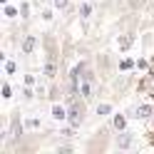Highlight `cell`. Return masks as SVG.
<instances>
[{"mask_svg":"<svg viewBox=\"0 0 154 154\" xmlns=\"http://www.w3.org/2000/svg\"><path fill=\"white\" fill-rule=\"evenodd\" d=\"M5 15H8V17H15V15H17V10H15V8H10V5H8V8H5Z\"/></svg>","mask_w":154,"mask_h":154,"instance_id":"8992f818","label":"cell"},{"mask_svg":"<svg viewBox=\"0 0 154 154\" xmlns=\"http://www.w3.org/2000/svg\"><path fill=\"white\" fill-rule=\"evenodd\" d=\"M152 114V107H147V104H142V107H137V114H134V117H142V119H147Z\"/></svg>","mask_w":154,"mask_h":154,"instance_id":"6da1fadb","label":"cell"},{"mask_svg":"<svg viewBox=\"0 0 154 154\" xmlns=\"http://www.w3.org/2000/svg\"><path fill=\"white\" fill-rule=\"evenodd\" d=\"M90 13H92V8H90V5H85V8H82V17H87Z\"/></svg>","mask_w":154,"mask_h":154,"instance_id":"30bf717a","label":"cell"},{"mask_svg":"<svg viewBox=\"0 0 154 154\" xmlns=\"http://www.w3.org/2000/svg\"><path fill=\"white\" fill-rule=\"evenodd\" d=\"M129 144H132V132H124V137L119 139V147L124 149V147H129Z\"/></svg>","mask_w":154,"mask_h":154,"instance_id":"277c9868","label":"cell"},{"mask_svg":"<svg viewBox=\"0 0 154 154\" xmlns=\"http://www.w3.org/2000/svg\"><path fill=\"white\" fill-rule=\"evenodd\" d=\"M32 47H35V37H27V40H25V45H23V50H25V52H30Z\"/></svg>","mask_w":154,"mask_h":154,"instance_id":"5b68a950","label":"cell"},{"mask_svg":"<svg viewBox=\"0 0 154 154\" xmlns=\"http://www.w3.org/2000/svg\"><path fill=\"white\" fill-rule=\"evenodd\" d=\"M124 124H127L124 114H114V127H117V129H124Z\"/></svg>","mask_w":154,"mask_h":154,"instance_id":"3957f363","label":"cell"},{"mask_svg":"<svg viewBox=\"0 0 154 154\" xmlns=\"http://www.w3.org/2000/svg\"><path fill=\"white\" fill-rule=\"evenodd\" d=\"M147 90H149V92H152V94H154V77H152V80H149V82H147Z\"/></svg>","mask_w":154,"mask_h":154,"instance_id":"8fae6325","label":"cell"},{"mask_svg":"<svg viewBox=\"0 0 154 154\" xmlns=\"http://www.w3.org/2000/svg\"><path fill=\"white\" fill-rule=\"evenodd\" d=\"M97 112H100V114H107V112H109V104H100Z\"/></svg>","mask_w":154,"mask_h":154,"instance_id":"ba28073f","label":"cell"},{"mask_svg":"<svg viewBox=\"0 0 154 154\" xmlns=\"http://www.w3.org/2000/svg\"><path fill=\"white\" fill-rule=\"evenodd\" d=\"M52 117H55V119H65L67 114H65V109L60 107V104H55V107H52Z\"/></svg>","mask_w":154,"mask_h":154,"instance_id":"7a4b0ae2","label":"cell"},{"mask_svg":"<svg viewBox=\"0 0 154 154\" xmlns=\"http://www.w3.org/2000/svg\"><path fill=\"white\" fill-rule=\"evenodd\" d=\"M52 3H55L57 8H65V5H67V0H52Z\"/></svg>","mask_w":154,"mask_h":154,"instance_id":"7c38bea8","label":"cell"},{"mask_svg":"<svg viewBox=\"0 0 154 154\" xmlns=\"http://www.w3.org/2000/svg\"><path fill=\"white\" fill-rule=\"evenodd\" d=\"M3 97H5V100H10V97H13V94H10V87H8V85L3 87Z\"/></svg>","mask_w":154,"mask_h":154,"instance_id":"9c48e42d","label":"cell"},{"mask_svg":"<svg viewBox=\"0 0 154 154\" xmlns=\"http://www.w3.org/2000/svg\"><path fill=\"white\" fill-rule=\"evenodd\" d=\"M132 45V37H122L119 40V47H129Z\"/></svg>","mask_w":154,"mask_h":154,"instance_id":"52a82bcc","label":"cell"}]
</instances>
